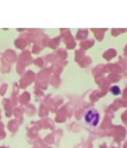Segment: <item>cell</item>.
Masks as SVG:
<instances>
[{
  "label": "cell",
  "instance_id": "cell-1",
  "mask_svg": "<svg viewBox=\"0 0 127 148\" xmlns=\"http://www.w3.org/2000/svg\"><path fill=\"white\" fill-rule=\"evenodd\" d=\"M84 121L88 126L96 127L100 121V114L95 108H89L84 113Z\"/></svg>",
  "mask_w": 127,
  "mask_h": 148
},
{
  "label": "cell",
  "instance_id": "cell-2",
  "mask_svg": "<svg viewBox=\"0 0 127 148\" xmlns=\"http://www.w3.org/2000/svg\"><path fill=\"white\" fill-rule=\"evenodd\" d=\"M109 91H110L113 95L115 96L120 95V94H121V89H120V87L116 85L111 86V88H109Z\"/></svg>",
  "mask_w": 127,
  "mask_h": 148
}]
</instances>
